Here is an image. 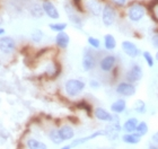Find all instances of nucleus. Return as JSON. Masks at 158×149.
I'll return each mask as SVG.
<instances>
[{
    "label": "nucleus",
    "instance_id": "obj_9",
    "mask_svg": "<svg viewBox=\"0 0 158 149\" xmlns=\"http://www.w3.org/2000/svg\"><path fill=\"white\" fill-rule=\"evenodd\" d=\"M99 136H107V132L106 131H96V132L92 133V135H89V136L87 137H82V138H78V139H75L71 143V147H77V146H80V145H82V143H87V141H89V140H93L95 139V138H97V137Z\"/></svg>",
    "mask_w": 158,
    "mask_h": 149
},
{
    "label": "nucleus",
    "instance_id": "obj_32",
    "mask_svg": "<svg viewBox=\"0 0 158 149\" xmlns=\"http://www.w3.org/2000/svg\"><path fill=\"white\" fill-rule=\"evenodd\" d=\"M113 2L118 5V6H124L125 3H127V0H112Z\"/></svg>",
    "mask_w": 158,
    "mask_h": 149
},
{
    "label": "nucleus",
    "instance_id": "obj_13",
    "mask_svg": "<svg viewBox=\"0 0 158 149\" xmlns=\"http://www.w3.org/2000/svg\"><path fill=\"white\" fill-rule=\"evenodd\" d=\"M94 114H95L96 119H98L99 121H104V122H112L113 120V116L112 114L110 112H107L105 109H102V107H97V109H95V112H94Z\"/></svg>",
    "mask_w": 158,
    "mask_h": 149
},
{
    "label": "nucleus",
    "instance_id": "obj_31",
    "mask_svg": "<svg viewBox=\"0 0 158 149\" xmlns=\"http://www.w3.org/2000/svg\"><path fill=\"white\" fill-rule=\"evenodd\" d=\"M89 85H90V87L92 88H98L99 87V83L97 81V80H90V83H89Z\"/></svg>",
    "mask_w": 158,
    "mask_h": 149
},
{
    "label": "nucleus",
    "instance_id": "obj_35",
    "mask_svg": "<svg viewBox=\"0 0 158 149\" xmlns=\"http://www.w3.org/2000/svg\"><path fill=\"white\" fill-rule=\"evenodd\" d=\"M3 34H5V30H3V28H1V27H0V36H2Z\"/></svg>",
    "mask_w": 158,
    "mask_h": 149
},
{
    "label": "nucleus",
    "instance_id": "obj_24",
    "mask_svg": "<svg viewBox=\"0 0 158 149\" xmlns=\"http://www.w3.org/2000/svg\"><path fill=\"white\" fill-rule=\"evenodd\" d=\"M49 27L53 32H63V31L67 28V23H54V24H50Z\"/></svg>",
    "mask_w": 158,
    "mask_h": 149
},
{
    "label": "nucleus",
    "instance_id": "obj_19",
    "mask_svg": "<svg viewBox=\"0 0 158 149\" xmlns=\"http://www.w3.org/2000/svg\"><path fill=\"white\" fill-rule=\"evenodd\" d=\"M104 47L109 51L114 50L116 48V41L112 34H106L105 36H104Z\"/></svg>",
    "mask_w": 158,
    "mask_h": 149
},
{
    "label": "nucleus",
    "instance_id": "obj_2",
    "mask_svg": "<svg viewBox=\"0 0 158 149\" xmlns=\"http://www.w3.org/2000/svg\"><path fill=\"white\" fill-rule=\"evenodd\" d=\"M146 15V9L145 7L141 6V5H132V6L129 7L128 9V17L131 22H139Z\"/></svg>",
    "mask_w": 158,
    "mask_h": 149
},
{
    "label": "nucleus",
    "instance_id": "obj_27",
    "mask_svg": "<svg viewBox=\"0 0 158 149\" xmlns=\"http://www.w3.org/2000/svg\"><path fill=\"white\" fill-rule=\"evenodd\" d=\"M69 18H70V22L75 25V26H77L78 28H80V27L82 26V22H81V19L79 18L78 16H77L76 14H71V13H69Z\"/></svg>",
    "mask_w": 158,
    "mask_h": 149
},
{
    "label": "nucleus",
    "instance_id": "obj_22",
    "mask_svg": "<svg viewBox=\"0 0 158 149\" xmlns=\"http://www.w3.org/2000/svg\"><path fill=\"white\" fill-rule=\"evenodd\" d=\"M31 15L33 17H35V18H40V17H42L43 15H44V9H43V7H41L40 5H33L32 6V8H31Z\"/></svg>",
    "mask_w": 158,
    "mask_h": 149
},
{
    "label": "nucleus",
    "instance_id": "obj_5",
    "mask_svg": "<svg viewBox=\"0 0 158 149\" xmlns=\"http://www.w3.org/2000/svg\"><path fill=\"white\" fill-rule=\"evenodd\" d=\"M116 93L125 97L133 96L135 94V86L131 83H120L116 86Z\"/></svg>",
    "mask_w": 158,
    "mask_h": 149
},
{
    "label": "nucleus",
    "instance_id": "obj_4",
    "mask_svg": "<svg viewBox=\"0 0 158 149\" xmlns=\"http://www.w3.org/2000/svg\"><path fill=\"white\" fill-rule=\"evenodd\" d=\"M16 49V43L14 39L9 36H2L0 37V51L6 54L13 53Z\"/></svg>",
    "mask_w": 158,
    "mask_h": 149
},
{
    "label": "nucleus",
    "instance_id": "obj_26",
    "mask_svg": "<svg viewBox=\"0 0 158 149\" xmlns=\"http://www.w3.org/2000/svg\"><path fill=\"white\" fill-rule=\"evenodd\" d=\"M135 132H138L139 135H141V136H145L146 133L148 132V126H147V123L143 122V121H142V122H139Z\"/></svg>",
    "mask_w": 158,
    "mask_h": 149
},
{
    "label": "nucleus",
    "instance_id": "obj_30",
    "mask_svg": "<svg viewBox=\"0 0 158 149\" xmlns=\"http://www.w3.org/2000/svg\"><path fill=\"white\" fill-rule=\"evenodd\" d=\"M152 44L155 49H158V34H155V35L152 37Z\"/></svg>",
    "mask_w": 158,
    "mask_h": 149
},
{
    "label": "nucleus",
    "instance_id": "obj_20",
    "mask_svg": "<svg viewBox=\"0 0 158 149\" xmlns=\"http://www.w3.org/2000/svg\"><path fill=\"white\" fill-rule=\"evenodd\" d=\"M49 139L52 141L54 145H60L63 143V139L59 132V129H52L49 132Z\"/></svg>",
    "mask_w": 158,
    "mask_h": 149
},
{
    "label": "nucleus",
    "instance_id": "obj_8",
    "mask_svg": "<svg viewBox=\"0 0 158 149\" xmlns=\"http://www.w3.org/2000/svg\"><path fill=\"white\" fill-rule=\"evenodd\" d=\"M96 66V60L94 58V56L92 54V52L89 50H86L82 56V69L85 71H90L95 68Z\"/></svg>",
    "mask_w": 158,
    "mask_h": 149
},
{
    "label": "nucleus",
    "instance_id": "obj_6",
    "mask_svg": "<svg viewBox=\"0 0 158 149\" xmlns=\"http://www.w3.org/2000/svg\"><path fill=\"white\" fill-rule=\"evenodd\" d=\"M141 78H142V68L139 66L138 63H133L128 71L127 79L129 80V83H137Z\"/></svg>",
    "mask_w": 158,
    "mask_h": 149
},
{
    "label": "nucleus",
    "instance_id": "obj_18",
    "mask_svg": "<svg viewBox=\"0 0 158 149\" xmlns=\"http://www.w3.org/2000/svg\"><path fill=\"white\" fill-rule=\"evenodd\" d=\"M138 120L135 118H130L124 122L123 124V128L122 129L124 130L127 133H131V132H135L137 130V126H138Z\"/></svg>",
    "mask_w": 158,
    "mask_h": 149
},
{
    "label": "nucleus",
    "instance_id": "obj_1",
    "mask_svg": "<svg viewBox=\"0 0 158 149\" xmlns=\"http://www.w3.org/2000/svg\"><path fill=\"white\" fill-rule=\"evenodd\" d=\"M86 87V84L79 79H69L64 85V89L66 93L69 96H77L80 94Z\"/></svg>",
    "mask_w": 158,
    "mask_h": 149
},
{
    "label": "nucleus",
    "instance_id": "obj_37",
    "mask_svg": "<svg viewBox=\"0 0 158 149\" xmlns=\"http://www.w3.org/2000/svg\"><path fill=\"white\" fill-rule=\"evenodd\" d=\"M156 16H157V18H158V7H157V9H156Z\"/></svg>",
    "mask_w": 158,
    "mask_h": 149
},
{
    "label": "nucleus",
    "instance_id": "obj_7",
    "mask_svg": "<svg viewBox=\"0 0 158 149\" xmlns=\"http://www.w3.org/2000/svg\"><path fill=\"white\" fill-rule=\"evenodd\" d=\"M122 50L130 58H137L140 54L138 47L135 43H132L131 41H123L122 42Z\"/></svg>",
    "mask_w": 158,
    "mask_h": 149
},
{
    "label": "nucleus",
    "instance_id": "obj_23",
    "mask_svg": "<svg viewBox=\"0 0 158 149\" xmlns=\"http://www.w3.org/2000/svg\"><path fill=\"white\" fill-rule=\"evenodd\" d=\"M135 111L139 114H145L147 112V106H146V103L141 99H138V101H135Z\"/></svg>",
    "mask_w": 158,
    "mask_h": 149
},
{
    "label": "nucleus",
    "instance_id": "obj_15",
    "mask_svg": "<svg viewBox=\"0 0 158 149\" xmlns=\"http://www.w3.org/2000/svg\"><path fill=\"white\" fill-rule=\"evenodd\" d=\"M69 42H70V37L67 33H64V32H60V33L56 34V43L59 48H61V49H66V48L68 47Z\"/></svg>",
    "mask_w": 158,
    "mask_h": 149
},
{
    "label": "nucleus",
    "instance_id": "obj_10",
    "mask_svg": "<svg viewBox=\"0 0 158 149\" xmlns=\"http://www.w3.org/2000/svg\"><path fill=\"white\" fill-rule=\"evenodd\" d=\"M115 56H104L102 60H101V62H99V67H101V69L103 70V71H105V72H109V71H111V70L114 68V66H115Z\"/></svg>",
    "mask_w": 158,
    "mask_h": 149
},
{
    "label": "nucleus",
    "instance_id": "obj_29",
    "mask_svg": "<svg viewBox=\"0 0 158 149\" xmlns=\"http://www.w3.org/2000/svg\"><path fill=\"white\" fill-rule=\"evenodd\" d=\"M142 54H143V58H145L147 64H148L149 67H154V58L152 56L150 52H149V51H145Z\"/></svg>",
    "mask_w": 158,
    "mask_h": 149
},
{
    "label": "nucleus",
    "instance_id": "obj_28",
    "mask_svg": "<svg viewBox=\"0 0 158 149\" xmlns=\"http://www.w3.org/2000/svg\"><path fill=\"white\" fill-rule=\"evenodd\" d=\"M88 44L92 48H94V49H98V48L101 47V42H99L98 39H96V37H93V36H89L88 37Z\"/></svg>",
    "mask_w": 158,
    "mask_h": 149
},
{
    "label": "nucleus",
    "instance_id": "obj_11",
    "mask_svg": "<svg viewBox=\"0 0 158 149\" xmlns=\"http://www.w3.org/2000/svg\"><path fill=\"white\" fill-rule=\"evenodd\" d=\"M86 8L94 16H99L103 11L102 5H101L98 0H87L86 1Z\"/></svg>",
    "mask_w": 158,
    "mask_h": 149
},
{
    "label": "nucleus",
    "instance_id": "obj_25",
    "mask_svg": "<svg viewBox=\"0 0 158 149\" xmlns=\"http://www.w3.org/2000/svg\"><path fill=\"white\" fill-rule=\"evenodd\" d=\"M43 32L41 30H35L32 33V35H31V37H32V41L33 42H35V43H40L41 41L43 40Z\"/></svg>",
    "mask_w": 158,
    "mask_h": 149
},
{
    "label": "nucleus",
    "instance_id": "obj_33",
    "mask_svg": "<svg viewBox=\"0 0 158 149\" xmlns=\"http://www.w3.org/2000/svg\"><path fill=\"white\" fill-rule=\"evenodd\" d=\"M152 141H154V143H156V145H158V131H157V132L154 133V135H152Z\"/></svg>",
    "mask_w": 158,
    "mask_h": 149
},
{
    "label": "nucleus",
    "instance_id": "obj_14",
    "mask_svg": "<svg viewBox=\"0 0 158 149\" xmlns=\"http://www.w3.org/2000/svg\"><path fill=\"white\" fill-rule=\"evenodd\" d=\"M141 135L138 132H131V133H125L122 136V141L129 145H137L141 141Z\"/></svg>",
    "mask_w": 158,
    "mask_h": 149
},
{
    "label": "nucleus",
    "instance_id": "obj_36",
    "mask_svg": "<svg viewBox=\"0 0 158 149\" xmlns=\"http://www.w3.org/2000/svg\"><path fill=\"white\" fill-rule=\"evenodd\" d=\"M155 58H156V60L158 61V51H157V53H156V56H155Z\"/></svg>",
    "mask_w": 158,
    "mask_h": 149
},
{
    "label": "nucleus",
    "instance_id": "obj_34",
    "mask_svg": "<svg viewBox=\"0 0 158 149\" xmlns=\"http://www.w3.org/2000/svg\"><path fill=\"white\" fill-rule=\"evenodd\" d=\"M73 147H71V145H67V146H63L61 149H71Z\"/></svg>",
    "mask_w": 158,
    "mask_h": 149
},
{
    "label": "nucleus",
    "instance_id": "obj_16",
    "mask_svg": "<svg viewBox=\"0 0 158 149\" xmlns=\"http://www.w3.org/2000/svg\"><path fill=\"white\" fill-rule=\"evenodd\" d=\"M125 109H127V102L123 98L116 99L115 102L112 103V105H111V111L115 114H121V113L124 112Z\"/></svg>",
    "mask_w": 158,
    "mask_h": 149
},
{
    "label": "nucleus",
    "instance_id": "obj_12",
    "mask_svg": "<svg viewBox=\"0 0 158 149\" xmlns=\"http://www.w3.org/2000/svg\"><path fill=\"white\" fill-rule=\"evenodd\" d=\"M43 9H44V13L52 19H58L60 17V14L58 11V9L56 8V6L53 5L51 1H44L42 5Z\"/></svg>",
    "mask_w": 158,
    "mask_h": 149
},
{
    "label": "nucleus",
    "instance_id": "obj_17",
    "mask_svg": "<svg viewBox=\"0 0 158 149\" xmlns=\"http://www.w3.org/2000/svg\"><path fill=\"white\" fill-rule=\"evenodd\" d=\"M59 132L61 135V137H62L63 141L71 140L75 137V131H73V129L70 126H62L59 129Z\"/></svg>",
    "mask_w": 158,
    "mask_h": 149
},
{
    "label": "nucleus",
    "instance_id": "obj_3",
    "mask_svg": "<svg viewBox=\"0 0 158 149\" xmlns=\"http://www.w3.org/2000/svg\"><path fill=\"white\" fill-rule=\"evenodd\" d=\"M116 19L115 9L110 5H105L102 11V20L105 26H112Z\"/></svg>",
    "mask_w": 158,
    "mask_h": 149
},
{
    "label": "nucleus",
    "instance_id": "obj_21",
    "mask_svg": "<svg viewBox=\"0 0 158 149\" xmlns=\"http://www.w3.org/2000/svg\"><path fill=\"white\" fill-rule=\"evenodd\" d=\"M26 145L28 149H48V146L45 143H42V141H39L36 139H33V138L27 140Z\"/></svg>",
    "mask_w": 158,
    "mask_h": 149
}]
</instances>
